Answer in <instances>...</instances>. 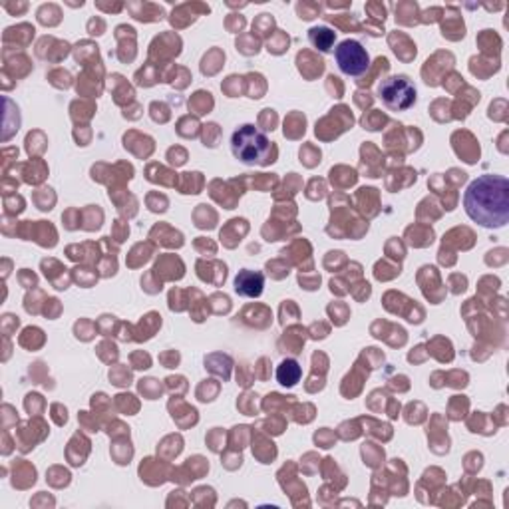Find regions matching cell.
<instances>
[{
	"mask_svg": "<svg viewBox=\"0 0 509 509\" xmlns=\"http://www.w3.org/2000/svg\"><path fill=\"white\" fill-rule=\"evenodd\" d=\"M378 98L391 112H404L414 106L416 88L408 76H392L378 86Z\"/></svg>",
	"mask_w": 509,
	"mask_h": 509,
	"instance_id": "obj_3",
	"label": "cell"
},
{
	"mask_svg": "<svg viewBox=\"0 0 509 509\" xmlns=\"http://www.w3.org/2000/svg\"><path fill=\"white\" fill-rule=\"evenodd\" d=\"M309 39H311L312 46H317L319 50L329 52L332 40H335V32H330L329 29H312L311 34H309Z\"/></svg>",
	"mask_w": 509,
	"mask_h": 509,
	"instance_id": "obj_7",
	"label": "cell"
},
{
	"mask_svg": "<svg viewBox=\"0 0 509 509\" xmlns=\"http://www.w3.org/2000/svg\"><path fill=\"white\" fill-rule=\"evenodd\" d=\"M231 152L245 165H269L276 157V147L251 124L241 126L231 137Z\"/></svg>",
	"mask_w": 509,
	"mask_h": 509,
	"instance_id": "obj_2",
	"label": "cell"
},
{
	"mask_svg": "<svg viewBox=\"0 0 509 509\" xmlns=\"http://www.w3.org/2000/svg\"><path fill=\"white\" fill-rule=\"evenodd\" d=\"M301 374H303V370L297 360H283L279 368H276V381L289 388L301 381Z\"/></svg>",
	"mask_w": 509,
	"mask_h": 509,
	"instance_id": "obj_6",
	"label": "cell"
},
{
	"mask_svg": "<svg viewBox=\"0 0 509 509\" xmlns=\"http://www.w3.org/2000/svg\"><path fill=\"white\" fill-rule=\"evenodd\" d=\"M464 207L478 225L504 227L509 219V181L504 175H481L468 188Z\"/></svg>",
	"mask_w": 509,
	"mask_h": 509,
	"instance_id": "obj_1",
	"label": "cell"
},
{
	"mask_svg": "<svg viewBox=\"0 0 509 509\" xmlns=\"http://www.w3.org/2000/svg\"><path fill=\"white\" fill-rule=\"evenodd\" d=\"M335 60L338 64V68L347 76L358 78L370 68V58L366 48L356 40H345L338 44V48L335 50Z\"/></svg>",
	"mask_w": 509,
	"mask_h": 509,
	"instance_id": "obj_4",
	"label": "cell"
},
{
	"mask_svg": "<svg viewBox=\"0 0 509 509\" xmlns=\"http://www.w3.org/2000/svg\"><path fill=\"white\" fill-rule=\"evenodd\" d=\"M235 291L243 297H259L263 293V275L255 271H241L235 279Z\"/></svg>",
	"mask_w": 509,
	"mask_h": 509,
	"instance_id": "obj_5",
	"label": "cell"
}]
</instances>
